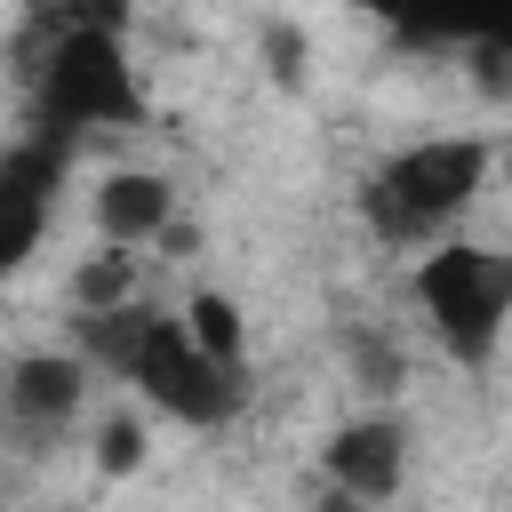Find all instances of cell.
Instances as JSON below:
<instances>
[{
	"instance_id": "cell-9",
	"label": "cell",
	"mask_w": 512,
	"mask_h": 512,
	"mask_svg": "<svg viewBox=\"0 0 512 512\" xmlns=\"http://www.w3.org/2000/svg\"><path fill=\"white\" fill-rule=\"evenodd\" d=\"M136 280H144V256H136L128 240H96V248L72 264L64 304H72V312H112V304H128V296H136Z\"/></svg>"
},
{
	"instance_id": "cell-10",
	"label": "cell",
	"mask_w": 512,
	"mask_h": 512,
	"mask_svg": "<svg viewBox=\"0 0 512 512\" xmlns=\"http://www.w3.org/2000/svg\"><path fill=\"white\" fill-rule=\"evenodd\" d=\"M176 320H184V336H192L208 360H224V368L248 360V320H240V304H232L224 288H192V304H184Z\"/></svg>"
},
{
	"instance_id": "cell-7",
	"label": "cell",
	"mask_w": 512,
	"mask_h": 512,
	"mask_svg": "<svg viewBox=\"0 0 512 512\" xmlns=\"http://www.w3.org/2000/svg\"><path fill=\"white\" fill-rule=\"evenodd\" d=\"M320 464H328V488H336V496H352V504H392V496L408 488V424H400L392 408H368V416H352V424L328 432Z\"/></svg>"
},
{
	"instance_id": "cell-13",
	"label": "cell",
	"mask_w": 512,
	"mask_h": 512,
	"mask_svg": "<svg viewBox=\"0 0 512 512\" xmlns=\"http://www.w3.org/2000/svg\"><path fill=\"white\" fill-rule=\"evenodd\" d=\"M264 48H272V80L296 88V72H304V40H296L288 24H264Z\"/></svg>"
},
{
	"instance_id": "cell-3",
	"label": "cell",
	"mask_w": 512,
	"mask_h": 512,
	"mask_svg": "<svg viewBox=\"0 0 512 512\" xmlns=\"http://www.w3.org/2000/svg\"><path fill=\"white\" fill-rule=\"evenodd\" d=\"M144 112V88L128 72L120 32H40L32 40V128L72 144L96 128H128Z\"/></svg>"
},
{
	"instance_id": "cell-6",
	"label": "cell",
	"mask_w": 512,
	"mask_h": 512,
	"mask_svg": "<svg viewBox=\"0 0 512 512\" xmlns=\"http://www.w3.org/2000/svg\"><path fill=\"white\" fill-rule=\"evenodd\" d=\"M88 384H96V368L80 360V344L72 352H16L8 376H0V416L24 440H56L88 408Z\"/></svg>"
},
{
	"instance_id": "cell-5",
	"label": "cell",
	"mask_w": 512,
	"mask_h": 512,
	"mask_svg": "<svg viewBox=\"0 0 512 512\" xmlns=\"http://www.w3.org/2000/svg\"><path fill=\"white\" fill-rule=\"evenodd\" d=\"M64 152L72 144H56L40 128L0 152V280H16L40 256V240H48V192L64 184Z\"/></svg>"
},
{
	"instance_id": "cell-2",
	"label": "cell",
	"mask_w": 512,
	"mask_h": 512,
	"mask_svg": "<svg viewBox=\"0 0 512 512\" xmlns=\"http://www.w3.org/2000/svg\"><path fill=\"white\" fill-rule=\"evenodd\" d=\"M488 176H496L488 136H416L376 160V176L360 184V216L384 248H424L488 192Z\"/></svg>"
},
{
	"instance_id": "cell-14",
	"label": "cell",
	"mask_w": 512,
	"mask_h": 512,
	"mask_svg": "<svg viewBox=\"0 0 512 512\" xmlns=\"http://www.w3.org/2000/svg\"><path fill=\"white\" fill-rule=\"evenodd\" d=\"M504 176H512V144H504Z\"/></svg>"
},
{
	"instance_id": "cell-12",
	"label": "cell",
	"mask_w": 512,
	"mask_h": 512,
	"mask_svg": "<svg viewBox=\"0 0 512 512\" xmlns=\"http://www.w3.org/2000/svg\"><path fill=\"white\" fill-rule=\"evenodd\" d=\"M144 448H152V432H144L136 408H112V416L96 424V472H104V480H128V472L144 464Z\"/></svg>"
},
{
	"instance_id": "cell-1",
	"label": "cell",
	"mask_w": 512,
	"mask_h": 512,
	"mask_svg": "<svg viewBox=\"0 0 512 512\" xmlns=\"http://www.w3.org/2000/svg\"><path fill=\"white\" fill-rule=\"evenodd\" d=\"M72 344H80V360L96 376L136 384L144 408H160V416H176L192 432H216V424L240 416V368L208 360L184 336V320L144 304V296L112 304V312H72Z\"/></svg>"
},
{
	"instance_id": "cell-8",
	"label": "cell",
	"mask_w": 512,
	"mask_h": 512,
	"mask_svg": "<svg viewBox=\"0 0 512 512\" xmlns=\"http://www.w3.org/2000/svg\"><path fill=\"white\" fill-rule=\"evenodd\" d=\"M88 208H96V240L152 248V240L176 224V184H168L160 168H104L96 192H88Z\"/></svg>"
},
{
	"instance_id": "cell-11",
	"label": "cell",
	"mask_w": 512,
	"mask_h": 512,
	"mask_svg": "<svg viewBox=\"0 0 512 512\" xmlns=\"http://www.w3.org/2000/svg\"><path fill=\"white\" fill-rule=\"evenodd\" d=\"M344 360H352V384L376 392V400H392L408 384V352L392 336H376V328H344Z\"/></svg>"
},
{
	"instance_id": "cell-4",
	"label": "cell",
	"mask_w": 512,
	"mask_h": 512,
	"mask_svg": "<svg viewBox=\"0 0 512 512\" xmlns=\"http://www.w3.org/2000/svg\"><path fill=\"white\" fill-rule=\"evenodd\" d=\"M408 296H416V312L432 320L440 352L464 360V368H480V360L496 352L504 320H512V256L440 232V240H424V256H416V272H408Z\"/></svg>"
}]
</instances>
